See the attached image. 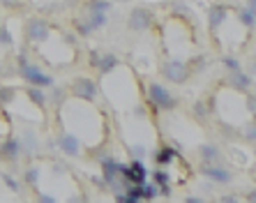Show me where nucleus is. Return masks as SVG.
Masks as SVG:
<instances>
[{"mask_svg": "<svg viewBox=\"0 0 256 203\" xmlns=\"http://www.w3.org/2000/svg\"><path fill=\"white\" fill-rule=\"evenodd\" d=\"M70 92H72V97H76L81 102H95L97 92H100V86L90 76H76L70 86Z\"/></svg>", "mask_w": 256, "mask_h": 203, "instance_id": "39448f33", "label": "nucleus"}, {"mask_svg": "<svg viewBox=\"0 0 256 203\" xmlns=\"http://www.w3.org/2000/svg\"><path fill=\"white\" fill-rule=\"evenodd\" d=\"M198 157H201V162H206V164H214V162L222 160V150L212 144H203L201 148H198Z\"/></svg>", "mask_w": 256, "mask_h": 203, "instance_id": "dca6fc26", "label": "nucleus"}, {"mask_svg": "<svg viewBox=\"0 0 256 203\" xmlns=\"http://www.w3.org/2000/svg\"><path fill=\"white\" fill-rule=\"evenodd\" d=\"M58 148L62 150L67 157H78L81 155L84 144H81V138H78L76 134H72V132H60L58 134Z\"/></svg>", "mask_w": 256, "mask_h": 203, "instance_id": "6e6552de", "label": "nucleus"}, {"mask_svg": "<svg viewBox=\"0 0 256 203\" xmlns=\"http://www.w3.org/2000/svg\"><path fill=\"white\" fill-rule=\"evenodd\" d=\"M238 21H240V24H242L247 30H256V16H254V12H252L247 5L238 10Z\"/></svg>", "mask_w": 256, "mask_h": 203, "instance_id": "6ab92c4d", "label": "nucleus"}, {"mask_svg": "<svg viewBox=\"0 0 256 203\" xmlns=\"http://www.w3.org/2000/svg\"><path fill=\"white\" fill-rule=\"evenodd\" d=\"M16 95L18 90L14 86H0V106H7V104L16 102Z\"/></svg>", "mask_w": 256, "mask_h": 203, "instance_id": "412c9836", "label": "nucleus"}, {"mask_svg": "<svg viewBox=\"0 0 256 203\" xmlns=\"http://www.w3.org/2000/svg\"><path fill=\"white\" fill-rule=\"evenodd\" d=\"M198 171H201L203 178L212 180L214 185H228V182L233 180V174H231V171H228V168H224V166H220L217 162H214V164H206V162H203Z\"/></svg>", "mask_w": 256, "mask_h": 203, "instance_id": "0eeeda50", "label": "nucleus"}, {"mask_svg": "<svg viewBox=\"0 0 256 203\" xmlns=\"http://www.w3.org/2000/svg\"><path fill=\"white\" fill-rule=\"evenodd\" d=\"M228 18V7L226 5H210L208 10V28L212 35H217V30L226 24Z\"/></svg>", "mask_w": 256, "mask_h": 203, "instance_id": "f8f14e48", "label": "nucleus"}, {"mask_svg": "<svg viewBox=\"0 0 256 203\" xmlns=\"http://www.w3.org/2000/svg\"><path fill=\"white\" fill-rule=\"evenodd\" d=\"M51 102H54V104H58V106H62V102H65V90H62V88H54V92H51Z\"/></svg>", "mask_w": 256, "mask_h": 203, "instance_id": "7c9ffc66", "label": "nucleus"}, {"mask_svg": "<svg viewBox=\"0 0 256 203\" xmlns=\"http://www.w3.org/2000/svg\"><path fill=\"white\" fill-rule=\"evenodd\" d=\"M226 84L231 86L236 92H250V90L254 88V76H250V74L240 67V70H236V72L226 74Z\"/></svg>", "mask_w": 256, "mask_h": 203, "instance_id": "1a4fd4ad", "label": "nucleus"}, {"mask_svg": "<svg viewBox=\"0 0 256 203\" xmlns=\"http://www.w3.org/2000/svg\"><path fill=\"white\" fill-rule=\"evenodd\" d=\"M247 111H250V114L256 118V95H254V92H252V95H247Z\"/></svg>", "mask_w": 256, "mask_h": 203, "instance_id": "473e14b6", "label": "nucleus"}, {"mask_svg": "<svg viewBox=\"0 0 256 203\" xmlns=\"http://www.w3.org/2000/svg\"><path fill=\"white\" fill-rule=\"evenodd\" d=\"M150 180H152L155 185H164V182H171V178H168V174L164 171V166L157 168V171H152V174H150Z\"/></svg>", "mask_w": 256, "mask_h": 203, "instance_id": "c85d7f7f", "label": "nucleus"}, {"mask_svg": "<svg viewBox=\"0 0 256 203\" xmlns=\"http://www.w3.org/2000/svg\"><path fill=\"white\" fill-rule=\"evenodd\" d=\"M116 2H132V0H116Z\"/></svg>", "mask_w": 256, "mask_h": 203, "instance_id": "c03bdc74", "label": "nucleus"}, {"mask_svg": "<svg viewBox=\"0 0 256 203\" xmlns=\"http://www.w3.org/2000/svg\"><path fill=\"white\" fill-rule=\"evenodd\" d=\"M24 37L30 44H44L51 37V24L44 16H32L24 26Z\"/></svg>", "mask_w": 256, "mask_h": 203, "instance_id": "7ed1b4c3", "label": "nucleus"}, {"mask_svg": "<svg viewBox=\"0 0 256 203\" xmlns=\"http://www.w3.org/2000/svg\"><path fill=\"white\" fill-rule=\"evenodd\" d=\"M12 134V120H10V114L5 111V106H0V136L5 138Z\"/></svg>", "mask_w": 256, "mask_h": 203, "instance_id": "5701e85b", "label": "nucleus"}, {"mask_svg": "<svg viewBox=\"0 0 256 203\" xmlns=\"http://www.w3.org/2000/svg\"><path fill=\"white\" fill-rule=\"evenodd\" d=\"M74 30H76L78 37H88L92 35L95 30H92V26L88 24V18H74Z\"/></svg>", "mask_w": 256, "mask_h": 203, "instance_id": "393cba45", "label": "nucleus"}, {"mask_svg": "<svg viewBox=\"0 0 256 203\" xmlns=\"http://www.w3.org/2000/svg\"><path fill=\"white\" fill-rule=\"evenodd\" d=\"M160 196H171V182L160 185Z\"/></svg>", "mask_w": 256, "mask_h": 203, "instance_id": "c9c22d12", "label": "nucleus"}, {"mask_svg": "<svg viewBox=\"0 0 256 203\" xmlns=\"http://www.w3.org/2000/svg\"><path fill=\"white\" fill-rule=\"evenodd\" d=\"M244 198H247V201H252V203H256V190H252V192H250V194H247V196H244Z\"/></svg>", "mask_w": 256, "mask_h": 203, "instance_id": "a19ab883", "label": "nucleus"}, {"mask_svg": "<svg viewBox=\"0 0 256 203\" xmlns=\"http://www.w3.org/2000/svg\"><path fill=\"white\" fill-rule=\"evenodd\" d=\"M88 24L92 26V30H102L104 26L108 24V16H106V12H88Z\"/></svg>", "mask_w": 256, "mask_h": 203, "instance_id": "4be33fe9", "label": "nucleus"}, {"mask_svg": "<svg viewBox=\"0 0 256 203\" xmlns=\"http://www.w3.org/2000/svg\"><path fill=\"white\" fill-rule=\"evenodd\" d=\"M148 100L155 106V111H176L178 108V100L168 88L162 84H150L148 86Z\"/></svg>", "mask_w": 256, "mask_h": 203, "instance_id": "f03ea898", "label": "nucleus"}, {"mask_svg": "<svg viewBox=\"0 0 256 203\" xmlns=\"http://www.w3.org/2000/svg\"><path fill=\"white\" fill-rule=\"evenodd\" d=\"M100 51H90V67H97V62H100Z\"/></svg>", "mask_w": 256, "mask_h": 203, "instance_id": "e433bc0d", "label": "nucleus"}, {"mask_svg": "<svg viewBox=\"0 0 256 203\" xmlns=\"http://www.w3.org/2000/svg\"><path fill=\"white\" fill-rule=\"evenodd\" d=\"M155 24V14L150 12L148 7H134L127 16V28L134 30V32H146V30L152 28Z\"/></svg>", "mask_w": 256, "mask_h": 203, "instance_id": "423d86ee", "label": "nucleus"}, {"mask_svg": "<svg viewBox=\"0 0 256 203\" xmlns=\"http://www.w3.org/2000/svg\"><path fill=\"white\" fill-rule=\"evenodd\" d=\"M26 97H28V100L32 102L37 108H44V106H46V102H48L44 88H40V86H28V88H26Z\"/></svg>", "mask_w": 256, "mask_h": 203, "instance_id": "f3484780", "label": "nucleus"}, {"mask_svg": "<svg viewBox=\"0 0 256 203\" xmlns=\"http://www.w3.org/2000/svg\"><path fill=\"white\" fill-rule=\"evenodd\" d=\"M65 168H67L65 164H54V174L56 176H58V174H65Z\"/></svg>", "mask_w": 256, "mask_h": 203, "instance_id": "58836bf2", "label": "nucleus"}, {"mask_svg": "<svg viewBox=\"0 0 256 203\" xmlns=\"http://www.w3.org/2000/svg\"><path fill=\"white\" fill-rule=\"evenodd\" d=\"M141 196L143 201H155L157 196H160V185H155L152 180H146V182H141Z\"/></svg>", "mask_w": 256, "mask_h": 203, "instance_id": "aec40b11", "label": "nucleus"}, {"mask_svg": "<svg viewBox=\"0 0 256 203\" xmlns=\"http://www.w3.org/2000/svg\"><path fill=\"white\" fill-rule=\"evenodd\" d=\"M40 178H42V171H40V166H35V164L26 166L24 168V176H21V180H24L28 187H35L37 182H40Z\"/></svg>", "mask_w": 256, "mask_h": 203, "instance_id": "a211bd4d", "label": "nucleus"}, {"mask_svg": "<svg viewBox=\"0 0 256 203\" xmlns=\"http://www.w3.org/2000/svg\"><path fill=\"white\" fill-rule=\"evenodd\" d=\"M0 180L5 182L10 192H18V190H21V182H18V180L14 178V174H10V171H2V174H0Z\"/></svg>", "mask_w": 256, "mask_h": 203, "instance_id": "a878e982", "label": "nucleus"}, {"mask_svg": "<svg viewBox=\"0 0 256 203\" xmlns=\"http://www.w3.org/2000/svg\"><path fill=\"white\" fill-rule=\"evenodd\" d=\"M254 141H256V127H254Z\"/></svg>", "mask_w": 256, "mask_h": 203, "instance_id": "a18cd8bd", "label": "nucleus"}, {"mask_svg": "<svg viewBox=\"0 0 256 203\" xmlns=\"http://www.w3.org/2000/svg\"><path fill=\"white\" fill-rule=\"evenodd\" d=\"M247 7H250L252 12H254V16H256V0H247Z\"/></svg>", "mask_w": 256, "mask_h": 203, "instance_id": "79ce46f5", "label": "nucleus"}, {"mask_svg": "<svg viewBox=\"0 0 256 203\" xmlns=\"http://www.w3.org/2000/svg\"><path fill=\"white\" fill-rule=\"evenodd\" d=\"M90 182L97 187V190H106V180H104V176H90Z\"/></svg>", "mask_w": 256, "mask_h": 203, "instance_id": "2f4dec72", "label": "nucleus"}, {"mask_svg": "<svg viewBox=\"0 0 256 203\" xmlns=\"http://www.w3.org/2000/svg\"><path fill=\"white\" fill-rule=\"evenodd\" d=\"M12 44H14V37H12V32H10V28H7V26H0V46L10 48Z\"/></svg>", "mask_w": 256, "mask_h": 203, "instance_id": "cd10ccee", "label": "nucleus"}, {"mask_svg": "<svg viewBox=\"0 0 256 203\" xmlns=\"http://www.w3.org/2000/svg\"><path fill=\"white\" fill-rule=\"evenodd\" d=\"M148 155V148L143 144H136V146H130V157L132 160H146Z\"/></svg>", "mask_w": 256, "mask_h": 203, "instance_id": "c756f323", "label": "nucleus"}, {"mask_svg": "<svg viewBox=\"0 0 256 203\" xmlns=\"http://www.w3.org/2000/svg\"><path fill=\"white\" fill-rule=\"evenodd\" d=\"M185 201H187V203H201L203 196H185Z\"/></svg>", "mask_w": 256, "mask_h": 203, "instance_id": "ea45409f", "label": "nucleus"}, {"mask_svg": "<svg viewBox=\"0 0 256 203\" xmlns=\"http://www.w3.org/2000/svg\"><path fill=\"white\" fill-rule=\"evenodd\" d=\"M178 160V150L173 148V146H162L160 150L155 152V164L157 166H171L173 162Z\"/></svg>", "mask_w": 256, "mask_h": 203, "instance_id": "4468645a", "label": "nucleus"}, {"mask_svg": "<svg viewBox=\"0 0 256 203\" xmlns=\"http://www.w3.org/2000/svg\"><path fill=\"white\" fill-rule=\"evenodd\" d=\"M194 111H196V116H208V106H206V102H198L196 106H194Z\"/></svg>", "mask_w": 256, "mask_h": 203, "instance_id": "72a5a7b5", "label": "nucleus"}, {"mask_svg": "<svg viewBox=\"0 0 256 203\" xmlns=\"http://www.w3.org/2000/svg\"><path fill=\"white\" fill-rule=\"evenodd\" d=\"M118 65H120L118 56H114V54H102L100 56V62H97L95 70H97V74H100V76H106V74H111Z\"/></svg>", "mask_w": 256, "mask_h": 203, "instance_id": "2eb2a0df", "label": "nucleus"}, {"mask_svg": "<svg viewBox=\"0 0 256 203\" xmlns=\"http://www.w3.org/2000/svg\"><path fill=\"white\" fill-rule=\"evenodd\" d=\"M37 201L40 203H56V196H51V194H37Z\"/></svg>", "mask_w": 256, "mask_h": 203, "instance_id": "f704fd0d", "label": "nucleus"}, {"mask_svg": "<svg viewBox=\"0 0 256 203\" xmlns=\"http://www.w3.org/2000/svg\"><path fill=\"white\" fill-rule=\"evenodd\" d=\"M220 201H226V203H236V201H240L238 196H233V194H222L220 196Z\"/></svg>", "mask_w": 256, "mask_h": 203, "instance_id": "4c0bfd02", "label": "nucleus"}, {"mask_svg": "<svg viewBox=\"0 0 256 203\" xmlns=\"http://www.w3.org/2000/svg\"><path fill=\"white\" fill-rule=\"evenodd\" d=\"M16 67H18V76L24 78L28 86H40V88H51V86H56L54 76L44 72L40 65L30 62L26 54L16 56Z\"/></svg>", "mask_w": 256, "mask_h": 203, "instance_id": "f257e3e1", "label": "nucleus"}, {"mask_svg": "<svg viewBox=\"0 0 256 203\" xmlns=\"http://www.w3.org/2000/svg\"><path fill=\"white\" fill-rule=\"evenodd\" d=\"M222 65H224V70H226V72H236V70H240V67H242V62H240L236 56H224V58H222Z\"/></svg>", "mask_w": 256, "mask_h": 203, "instance_id": "bb28decb", "label": "nucleus"}, {"mask_svg": "<svg viewBox=\"0 0 256 203\" xmlns=\"http://www.w3.org/2000/svg\"><path fill=\"white\" fill-rule=\"evenodd\" d=\"M162 76L166 78L168 84H178V86H182V84L187 81V78L192 76V72H190V65H187L185 60L171 58V60H166V62L162 65Z\"/></svg>", "mask_w": 256, "mask_h": 203, "instance_id": "20e7f679", "label": "nucleus"}, {"mask_svg": "<svg viewBox=\"0 0 256 203\" xmlns=\"http://www.w3.org/2000/svg\"><path fill=\"white\" fill-rule=\"evenodd\" d=\"M37 150H40V138H37V134L32 130H26L24 134H21V155L32 157Z\"/></svg>", "mask_w": 256, "mask_h": 203, "instance_id": "ddd939ff", "label": "nucleus"}, {"mask_svg": "<svg viewBox=\"0 0 256 203\" xmlns=\"http://www.w3.org/2000/svg\"><path fill=\"white\" fill-rule=\"evenodd\" d=\"M114 7V2L111 0H88V5H86V10L88 12H106Z\"/></svg>", "mask_w": 256, "mask_h": 203, "instance_id": "b1692460", "label": "nucleus"}, {"mask_svg": "<svg viewBox=\"0 0 256 203\" xmlns=\"http://www.w3.org/2000/svg\"><path fill=\"white\" fill-rule=\"evenodd\" d=\"M21 157V138L16 136H5V141L0 144V162H16Z\"/></svg>", "mask_w": 256, "mask_h": 203, "instance_id": "9b49d317", "label": "nucleus"}, {"mask_svg": "<svg viewBox=\"0 0 256 203\" xmlns=\"http://www.w3.org/2000/svg\"><path fill=\"white\" fill-rule=\"evenodd\" d=\"M122 176L130 180L132 185H141V182H146V180H148V168H146L143 160H132L130 164H125Z\"/></svg>", "mask_w": 256, "mask_h": 203, "instance_id": "9d476101", "label": "nucleus"}, {"mask_svg": "<svg viewBox=\"0 0 256 203\" xmlns=\"http://www.w3.org/2000/svg\"><path fill=\"white\" fill-rule=\"evenodd\" d=\"M76 2H78V0H67L65 5H76Z\"/></svg>", "mask_w": 256, "mask_h": 203, "instance_id": "37998d69", "label": "nucleus"}]
</instances>
